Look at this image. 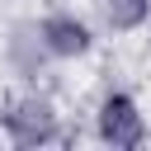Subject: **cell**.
I'll list each match as a JSON object with an SVG mask.
<instances>
[{
    "instance_id": "cell-1",
    "label": "cell",
    "mask_w": 151,
    "mask_h": 151,
    "mask_svg": "<svg viewBox=\"0 0 151 151\" xmlns=\"http://www.w3.org/2000/svg\"><path fill=\"white\" fill-rule=\"evenodd\" d=\"M0 127H5V142L14 146H47V142H61V109L47 90L24 85L5 99Z\"/></svg>"
},
{
    "instance_id": "cell-2",
    "label": "cell",
    "mask_w": 151,
    "mask_h": 151,
    "mask_svg": "<svg viewBox=\"0 0 151 151\" xmlns=\"http://www.w3.org/2000/svg\"><path fill=\"white\" fill-rule=\"evenodd\" d=\"M94 137L113 151H132V146H146L151 137V123H146V109L132 90H104L99 104H94Z\"/></svg>"
},
{
    "instance_id": "cell-3",
    "label": "cell",
    "mask_w": 151,
    "mask_h": 151,
    "mask_svg": "<svg viewBox=\"0 0 151 151\" xmlns=\"http://www.w3.org/2000/svg\"><path fill=\"white\" fill-rule=\"evenodd\" d=\"M33 33H38V47H42L47 61H85L99 47L94 24L85 14H76V9H66V5L47 9L42 19H33Z\"/></svg>"
},
{
    "instance_id": "cell-4",
    "label": "cell",
    "mask_w": 151,
    "mask_h": 151,
    "mask_svg": "<svg viewBox=\"0 0 151 151\" xmlns=\"http://www.w3.org/2000/svg\"><path fill=\"white\" fill-rule=\"evenodd\" d=\"M99 24L113 38H132L151 28V0H99Z\"/></svg>"
}]
</instances>
